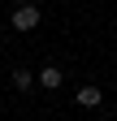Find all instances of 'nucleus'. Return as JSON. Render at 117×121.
Wrapping results in <instances>:
<instances>
[{"mask_svg": "<svg viewBox=\"0 0 117 121\" xmlns=\"http://www.w3.org/2000/svg\"><path fill=\"white\" fill-rule=\"evenodd\" d=\"M13 86H18V91H31L35 86V73L31 69H13Z\"/></svg>", "mask_w": 117, "mask_h": 121, "instance_id": "4", "label": "nucleus"}, {"mask_svg": "<svg viewBox=\"0 0 117 121\" xmlns=\"http://www.w3.org/2000/svg\"><path fill=\"white\" fill-rule=\"evenodd\" d=\"M100 99H104V95H100V86H82L78 95H74L78 108H100Z\"/></svg>", "mask_w": 117, "mask_h": 121, "instance_id": "3", "label": "nucleus"}, {"mask_svg": "<svg viewBox=\"0 0 117 121\" xmlns=\"http://www.w3.org/2000/svg\"><path fill=\"white\" fill-rule=\"evenodd\" d=\"M61 82H65V73L56 69V65H43V69H39V86H43V91H56Z\"/></svg>", "mask_w": 117, "mask_h": 121, "instance_id": "2", "label": "nucleus"}, {"mask_svg": "<svg viewBox=\"0 0 117 121\" xmlns=\"http://www.w3.org/2000/svg\"><path fill=\"white\" fill-rule=\"evenodd\" d=\"M35 26H39V9H35V4L13 9V30H35Z\"/></svg>", "mask_w": 117, "mask_h": 121, "instance_id": "1", "label": "nucleus"}]
</instances>
